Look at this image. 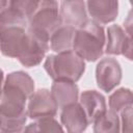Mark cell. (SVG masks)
Here are the masks:
<instances>
[{"instance_id":"19","label":"cell","mask_w":133,"mask_h":133,"mask_svg":"<svg viewBox=\"0 0 133 133\" xmlns=\"http://www.w3.org/2000/svg\"><path fill=\"white\" fill-rule=\"evenodd\" d=\"M34 124L36 127V133H64L61 125L51 116L36 119Z\"/></svg>"},{"instance_id":"20","label":"cell","mask_w":133,"mask_h":133,"mask_svg":"<svg viewBox=\"0 0 133 133\" xmlns=\"http://www.w3.org/2000/svg\"><path fill=\"white\" fill-rule=\"evenodd\" d=\"M122 133H133V107L125 109L121 113Z\"/></svg>"},{"instance_id":"1","label":"cell","mask_w":133,"mask_h":133,"mask_svg":"<svg viewBox=\"0 0 133 133\" xmlns=\"http://www.w3.org/2000/svg\"><path fill=\"white\" fill-rule=\"evenodd\" d=\"M34 94L33 79L23 71L6 75L2 84L0 128L5 133H21L27 121L26 101Z\"/></svg>"},{"instance_id":"10","label":"cell","mask_w":133,"mask_h":133,"mask_svg":"<svg viewBox=\"0 0 133 133\" xmlns=\"http://www.w3.org/2000/svg\"><path fill=\"white\" fill-rule=\"evenodd\" d=\"M60 121L68 133H83L89 125L80 103H74L61 110Z\"/></svg>"},{"instance_id":"15","label":"cell","mask_w":133,"mask_h":133,"mask_svg":"<svg viewBox=\"0 0 133 133\" xmlns=\"http://www.w3.org/2000/svg\"><path fill=\"white\" fill-rule=\"evenodd\" d=\"M127 43V33L119 25H111L107 28L105 53L109 55H123Z\"/></svg>"},{"instance_id":"21","label":"cell","mask_w":133,"mask_h":133,"mask_svg":"<svg viewBox=\"0 0 133 133\" xmlns=\"http://www.w3.org/2000/svg\"><path fill=\"white\" fill-rule=\"evenodd\" d=\"M123 55L127 59L133 61V32L127 33V43H126Z\"/></svg>"},{"instance_id":"7","label":"cell","mask_w":133,"mask_h":133,"mask_svg":"<svg viewBox=\"0 0 133 133\" xmlns=\"http://www.w3.org/2000/svg\"><path fill=\"white\" fill-rule=\"evenodd\" d=\"M58 106L51 94V90L41 88L34 91L29 98L27 111L31 119H39L43 117H54L57 113Z\"/></svg>"},{"instance_id":"4","label":"cell","mask_w":133,"mask_h":133,"mask_svg":"<svg viewBox=\"0 0 133 133\" xmlns=\"http://www.w3.org/2000/svg\"><path fill=\"white\" fill-rule=\"evenodd\" d=\"M50 48V36L41 31L27 28L25 41L18 56L20 63L26 68L38 65Z\"/></svg>"},{"instance_id":"16","label":"cell","mask_w":133,"mask_h":133,"mask_svg":"<svg viewBox=\"0 0 133 133\" xmlns=\"http://www.w3.org/2000/svg\"><path fill=\"white\" fill-rule=\"evenodd\" d=\"M19 26L28 28L27 18L16 8L10 1H1L0 3V28Z\"/></svg>"},{"instance_id":"3","label":"cell","mask_w":133,"mask_h":133,"mask_svg":"<svg viewBox=\"0 0 133 133\" xmlns=\"http://www.w3.org/2000/svg\"><path fill=\"white\" fill-rule=\"evenodd\" d=\"M44 68L53 81L76 83L85 71V62L75 51H69L47 56Z\"/></svg>"},{"instance_id":"11","label":"cell","mask_w":133,"mask_h":133,"mask_svg":"<svg viewBox=\"0 0 133 133\" xmlns=\"http://www.w3.org/2000/svg\"><path fill=\"white\" fill-rule=\"evenodd\" d=\"M86 9L92 21L99 24L113 22L118 15V2L115 0H89Z\"/></svg>"},{"instance_id":"17","label":"cell","mask_w":133,"mask_h":133,"mask_svg":"<svg viewBox=\"0 0 133 133\" xmlns=\"http://www.w3.org/2000/svg\"><path fill=\"white\" fill-rule=\"evenodd\" d=\"M121 123L118 114L106 110L94 122V133H119Z\"/></svg>"},{"instance_id":"6","label":"cell","mask_w":133,"mask_h":133,"mask_svg":"<svg viewBox=\"0 0 133 133\" xmlns=\"http://www.w3.org/2000/svg\"><path fill=\"white\" fill-rule=\"evenodd\" d=\"M122 75L123 72L119 62L112 57L101 59L96 66L97 85L106 92L111 91L121 83Z\"/></svg>"},{"instance_id":"14","label":"cell","mask_w":133,"mask_h":133,"mask_svg":"<svg viewBox=\"0 0 133 133\" xmlns=\"http://www.w3.org/2000/svg\"><path fill=\"white\" fill-rule=\"evenodd\" d=\"M77 29L71 26L62 25L50 37V48L57 53L73 51L74 41Z\"/></svg>"},{"instance_id":"9","label":"cell","mask_w":133,"mask_h":133,"mask_svg":"<svg viewBox=\"0 0 133 133\" xmlns=\"http://www.w3.org/2000/svg\"><path fill=\"white\" fill-rule=\"evenodd\" d=\"M86 2L82 0L62 1L60 3L59 15L64 26H71L76 29L82 28L89 20L87 19Z\"/></svg>"},{"instance_id":"12","label":"cell","mask_w":133,"mask_h":133,"mask_svg":"<svg viewBox=\"0 0 133 133\" xmlns=\"http://www.w3.org/2000/svg\"><path fill=\"white\" fill-rule=\"evenodd\" d=\"M79 101L89 124H94V122L107 110L104 96L97 90L83 91L80 95Z\"/></svg>"},{"instance_id":"8","label":"cell","mask_w":133,"mask_h":133,"mask_svg":"<svg viewBox=\"0 0 133 133\" xmlns=\"http://www.w3.org/2000/svg\"><path fill=\"white\" fill-rule=\"evenodd\" d=\"M27 29L19 26L0 28L1 53L4 56L18 58L25 41Z\"/></svg>"},{"instance_id":"22","label":"cell","mask_w":133,"mask_h":133,"mask_svg":"<svg viewBox=\"0 0 133 133\" xmlns=\"http://www.w3.org/2000/svg\"><path fill=\"white\" fill-rule=\"evenodd\" d=\"M21 133H36V127L35 124H29L27 127H25Z\"/></svg>"},{"instance_id":"2","label":"cell","mask_w":133,"mask_h":133,"mask_svg":"<svg viewBox=\"0 0 133 133\" xmlns=\"http://www.w3.org/2000/svg\"><path fill=\"white\" fill-rule=\"evenodd\" d=\"M105 46L106 34L103 26L89 20L82 28L77 29L73 51L83 60L92 62L103 55Z\"/></svg>"},{"instance_id":"23","label":"cell","mask_w":133,"mask_h":133,"mask_svg":"<svg viewBox=\"0 0 133 133\" xmlns=\"http://www.w3.org/2000/svg\"><path fill=\"white\" fill-rule=\"evenodd\" d=\"M1 133H5V132H2V131H1Z\"/></svg>"},{"instance_id":"13","label":"cell","mask_w":133,"mask_h":133,"mask_svg":"<svg viewBox=\"0 0 133 133\" xmlns=\"http://www.w3.org/2000/svg\"><path fill=\"white\" fill-rule=\"evenodd\" d=\"M51 94L61 110L74 103H77L79 88L76 83L68 81H54L51 86Z\"/></svg>"},{"instance_id":"5","label":"cell","mask_w":133,"mask_h":133,"mask_svg":"<svg viewBox=\"0 0 133 133\" xmlns=\"http://www.w3.org/2000/svg\"><path fill=\"white\" fill-rule=\"evenodd\" d=\"M62 26L58 12V2L54 0L38 1V6L28 20V28L51 35Z\"/></svg>"},{"instance_id":"18","label":"cell","mask_w":133,"mask_h":133,"mask_svg":"<svg viewBox=\"0 0 133 133\" xmlns=\"http://www.w3.org/2000/svg\"><path fill=\"white\" fill-rule=\"evenodd\" d=\"M109 108L115 113H122L125 109L133 106V91L129 88L121 87L109 97Z\"/></svg>"}]
</instances>
